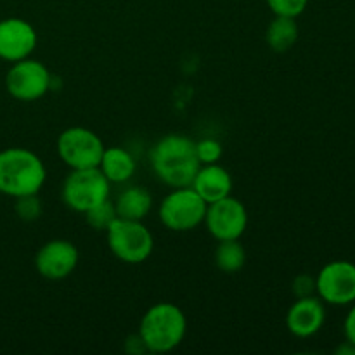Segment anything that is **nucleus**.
Listing matches in <instances>:
<instances>
[{
    "label": "nucleus",
    "mask_w": 355,
    "mask_h": 355,
    "mask_svg": "<svg viewBox=\"0 0 355 355\" xmlns=\"http://www.w3.org/2000/svg\"><path fill=\"white\" fill-rule=\"evenodd\" d=\"M149 156L156 177L173 189L191 186L201 166L196 142L180 134H168L159 139Z\"/></svg>",
    "instance_id": "nucleus-1"
},
{
    "label": "nucleus",
    "mask_w": 355,
    "mask_h": 355,
    "mask_svg": "<svg viewBox=\"0 0 355 355\" xmlns=\"http://www.w3.org/2000/svg\"><path fill=\"white\" fill-rule=\"evenodd\" d=\"M45 177L44 162L30 149L9 148L0 151V193L6 196L38 194Z\"/></svg>",
    "instance_id": "nucleus-2"
},
{
    "label": "nucleus",
    "mask_w": 355,
    "mask_h": 355,
    "mask_svg": "<svg viewBox=\"0 0 355 355\" xmlns=\"http://www.w3.org/2000/svg\"><path fill=\"white\" fill-rule=\"evenodd\" d=\"M187 321L177 305L163 302L156 304L142 315L139 335L148 352L165 354L182 343L186 336Z\"/></svg>",
    "instance_id": "nucleus-3"
},
{
    "label": "nucleus",
    "mask_w": 355,
    "mask_h": 355,
    "mask_svg": "<svg viewBox=\"0 0 355 355\" xmlns=\"http://www.w3.org/2000/svg\"><path fill=\"white\" fill-rule=\"evenodd\" d=\"M107 232V246L118 260L125 263H142L151 257L155 239L142 220L116 217Z\"/></svg>",
    "instance_id": "nucleus-4"
},
{
    "label": "nucleus",
    "mask_w": 355,
    "mask_h": 355,
    "mask_svg": "<svg viewBox=\"0 0 355 355\" xmlns=\"http://www.w3.org/2000/svg\"><path fill=\"white\" fill-rule=\"evenodd\" d=\"M208 203L193 189L175 187L159 205V220L172 231H191L205 220Z\"/></svg>",
    "instance_id": "nucleus-5"
},
{
    "label": "nucleus",
    "mask_w": 355,
    "mask_h": 355,
    "mask_svg": "<svg viewBox=\"0 0 355 355\" xmlns=\"http://www.w3.org/2000/svg\"><path fill=\"white\" fill-rule=\"evenodd\" d=\"M107 196L110 180L104 177L99 166L73 170L62 184V201L80 214H85L90 208L106 201Z\"/></svg>",
    "instance_id": "nucleus-6"
},
{
    "label": "nucleus",
    "mask_w": 355,
    "mask_h": 355,
    "mask_svg": "<svg viewBox=\"0 0 355 355\" xmlns=\"http://www.w3.org/2000/svg\"><path fill=\"white\" fill-rule=\"evenodd\" d=\"M58 153L71 170L96 168L103 158L104 144L96 132L85 127H71L59 135Z\"/></svg>",
    "instance_id": "nucleus-7"
},
{
    "label": "nucleus",
    "mask_w": 355,
    "mask_h": 355,
    "mask_svg": "<svg viewBox=\"0 0 355 355\" xmlns=\"http://www.w3.org/2000/svg\"><path fill=\"white\" fill-rule=\"evenodd\" d=\"M51 87V73L47 66L35 59H21L7 71L6 89L14 99L31 103L47 94Z\"/></svg>",
    "instance_id": "nucleus-8"
},
{
    "label": "nucleus",
    "mask_w": 355,
    "mask_h": 355,
    "mask_svg": "<svg viewBox=\"0 0 355 355\" xmlns=\"http://www.w3.org/2000/svg\"><path fill=\"white\" fill-rule=\"evenodd\" d=\"M315 293L324 304L350 305L355 302V263L347 260L329 262L315 277Z\"/></svg>",
    "instance_id": "nucleus-9"
},
{
    "label": "nucleus",
    "mask_w": 355,
    "mask_h": 355,
    "mask_svg": "<svg viewBox=\"0 0 355 355\" xmlns=\"http://www.w3.org/2000/svg\"><path fill=\"white\" fill-rule=\"evenodd\" d=\"M203 222L217 241L239 239L248 225V214L241 201L232 196H225L214 203H208Z\"/></svg>",
    "instance_id": "nucleus-10"
},
{
    "label": "nucleus",
    "mask_w": 355,
    "mask_h": 355,
    "mask_svg": "<svg viewBox=\"0 0 355 355\" xmlns=\"http://www.w3.org/2000/svg\"><path fill=\"white\" fill-rule=\"evenodd\" d=\"M80 260L78 248L66 239L47 241L35 257V267L45 279L59 281L68 277L76 269Z\"/></svg>",
    "instance_id": "nucleus-11"
},
{
    "label": "nucleus",
    "mask_w": 355,
    "mask_h": 355,
    "mask_svg": "<svg viewBox=\"0 0 355 355\" xmlns=\"http://www.w3.org/2000/svg\"><path fill=\"white\" fill-rule=\"evenodd\" d=\"M37 31L21 17H7L0 21V59L17 62L30 58L37 47Z\"/></svg>",
    "instance_id": "nucleus-12"
},
{
    "label": "nucleus",
    "mask_w": 355,
    "mask_h": 355,
    "mask_svg": "<svg viewBox=\"0 0 355 355\" xmlns=\"http://www.w3.org/2000/svg\"><path fill=\"white\" fill-rule=\"evenodd\" d=\"M326 309L319 297L297 298L286 314V326L297 338H309L324 326Z\"/></svg>",
    "instance_id": "nucleus-13"
},
{
    "label": "nucleus",
    "mask_w": 355,
    "mask_h": 355,
    "mask_svg": "<svg viewBox=\"0 0 355 355\" xmlns=\"http://www.w3.org/2000/svg\"><path fill=\"white\" fill-rule=\"evenodd\" d=\"M191 187L207 203H214V201L222 200V198L231 196L232 177L218 163H208V165L200 166V170L194 175Z\"/></svg>",
    "instance_id": "nucleus-14"
},
{
    "label": "nucleus",
    "mask_w": 355,
    "mask_h": 355,
    "mask_svg": "<svg viewBox=\"0 0 355 355\" xmlns=\"http://www.w3.org/2000/svg\"><path fill=\"white\" fill-rule=\"evenodd\" d=\"M135 168H137V165H135L134 156L127 149L118 148V146L104 148L99 170L110 182H127L135 173Z\"/></svg>",
    "instance_id": "nucleus-15"
},
{
    "label": "nucleus",
    "mask_w": 355,
    "mask_h": 355,
    "mask_svg": "<svg viewBox=\"0 0 355 355\" xmlns=\"http://www.w3.org/2000/svg\"><path fill=\"white\" fill-rule=\"evenodd\" d=\"M153 207V196L146 187L132 186L118 196L114 210L120 218L127 220H144Z\"/></svg>",
    "instance_id": "nucleus-16"
},
{
    "label": "nucleus",
    "mask_w": 355,
    "mask_h": 355,
    "mask_svg": "<svg viewBox=\"0 0 355 355\" xmlns=\"http://www.w3.org/2000/svg\"><path fill=\"white\" fill-rule=\"evenodd\" d=\"M267 45L272 49L274 52L290 51L298 40V24L297 17H286V16H276L270 24L267 26L266 31Z\"/></svg>",
    "instance_id": "nucleus-17"
},
{
    "label": "nucleus",
    "mask_w": 355,
    "mask_h": 355,
    "mask_svg": "<svg viewBox=\"0 0 355 355\" xmlns=\"http://www.w3.org/2000/svg\"><path fill=\"white\" fill-rule=\"evenodd\" d=\"M246 250L239 239H225L218 241L215 250V266L225 274H236L245 267Z\"/></svg>",
    "instance_id": "nucleus-18"
},
{
    "label": "nucleus",
    "mask_w": 355,
    "mask_h": 355,
    "mask_svg": "<svg viewBox=\"0 0 355 355\" xmlns=\"http://www.w3.org/2000/svg\"><path fill=\"white\" fill-rule=\"evenodd\" d=\"M116 210H114V205L110 200L103 201L97 207L90 208L89 211H85V220L90 227L97 229V231H106L111 225V222L116 218Z\"/></svg>",
    "instance_id": "nucleus-19"
},
{
    "label": "nucleus",
    "mask_w": 355,
    "mask_h": 355,
    "mask_svg": "<svg viewBox=\"0 0 355 355\" xmlns=\"http://www.w3.org/2000/svg\"><path fill=\"white\" fill-rule=\"evenodd\" d=\"M16 214L21 220L33 222L42 215V203L37 198V194H30V196L16 198Z\"/></svg>",
    "instance_id": "nucleus-20"
},
{
    "label": "nucleus",
    "mask_w": 355,
    "mask_h": 355,
    "mask_svg": "<svg viewBox=\"0 0 355 355\" xmlns=\"http://www.w3.org/2000/svg\"><path fill=\"white\" fill-rule=\"evenodd\" d=\"M309 0H267V6L276 16L298 17L307 9Z\"/></svg>",
    "instance_id": "nucleus-21"
},
{
    "label": "nucleus",
    "mask_w": 355,
    "mask_h": 355,
    "mask_svg": "<svg viewBox=\"0 0 355 355\" xmlns=\"http://www.w3.org/2000/svg\"><path fill=\"white\" fill-rule=\"evenodd\" d=\"M196 155L201 165L218 163V159L222 158V144L215 139H203L196 142Z\"/></svg>",
    "instance_id": "nucleus-22"
},
{
    "label": "nucleus",
    "mask_w": 355,
    "mask_h": 355,
    "mask_svg": "<svg viewBox=\"0 0 355 355\" xmlns=\"http://www.w3.org/2000/svg\"><path fill=\"white\" fill-rule=\"evenodd\" d=\"M293 293L297 298L312 297L315 293V277L309 274H300L293 281Z\"/></svg>",
    "instance_id": "nucleus-23"
},
{
    "label": "nucleus",
    "mask_w": 355,
    "mask_h": 355,
    "mask_svg": "<svg viewBox=\"0 0 355 355\" xmlns=\"http://www.w3.org/2000/svg\"><path fill=\"white\" fill-rule=\"evenodd\" d=\"M125 352L130 354V355H141L144 352H148V349H146L144 342H142L141 335H130L127 338V342H125Z\"/></svg>",
    "instance_id": "nucleus-24"
},
{
    "label": "nucleus",
    "mask_w": 355,
    "mask_h": 355,
    "mask_svg": "<svg viewBox=\"0 0 355 355\" xmlns=\"http://www.w3.org/2000/svg\"><path fill=\"white\" fill-rule=\"evenodd\" d=\"M343 331H345V340L350 342L352 345H355V302L352 305V309L347 314L345 322H343Z\"/></svg>",
    "instance_id": "nucleus-25"
},
{
    "label": "nucleus",
    "mask_w": 355,
    "mask_h": 355,
    "mask_svg": "<svg viewBox=\"0 0 355 355\" xmlns=\"http://www.w3.org/2000/svg\"><path fill=\"white\" fill-rule=\"evenodd\" d=\"M335 352L338 355H355V345H352V343L347 342L345 340V342H343L342 345L335 350Z\"/></svg>",
    "instance_id": "nucleus-26"
},
{
    "label": "nucleus",
    "mask_w": 355,
    "mask_h": 355,
    "mask_svg": "<svg viewBox=\"0 0 355 355\" xmlns=\"http://www.w3.org/2000/svg\"><path fill=\"white\" fill-rule=\"evenodd\" d=\"M0 196H2V193H0Z\"/></svg>",
    "instance_id": "nucleus-27"
}]
</instances>
